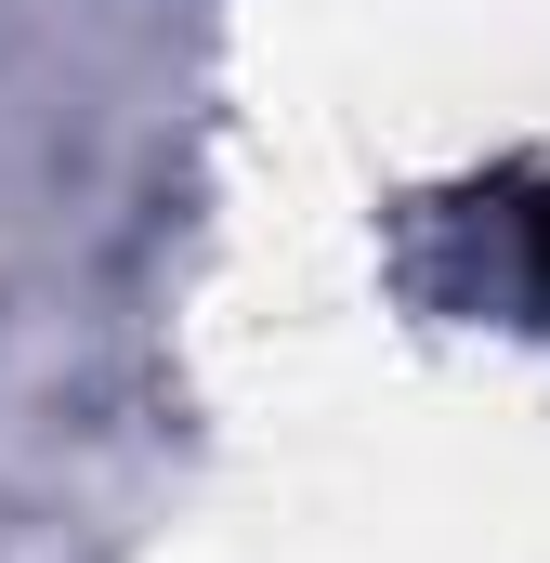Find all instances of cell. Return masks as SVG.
Here are the masks:
<instances>
[{
    "instance_id": "obj_1",
    "label": "cell",
    "mask_w": 550,
    "mask_h": 563,
    "mask_svg": "<svg viewBox=\"0 0 550 563\" xmlns=\"http://www.w3.org/2000/svg\"><path fill=\"white\" fill-rule=\"evenodd\" d=\"M512 250H525V301L550 314V184H512Z\"/></svg>"
}]
</instances>
